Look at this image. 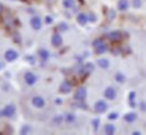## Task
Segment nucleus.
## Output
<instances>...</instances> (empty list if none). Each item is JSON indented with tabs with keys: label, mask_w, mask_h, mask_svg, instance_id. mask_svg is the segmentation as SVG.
I'll return each mask as SVG.
<instances>
[{
	"label": "nucleus",
	"mask_w": 146,
	"mask_h": 135,
	"mask_svg": "<svg viewBox=\"0 0 146 135\" xmlns=\"http://www.w3.org/2000/svg\"><path fill=\"white\" fill-rule=\"evenodd\" d=\"M32 102H33V105L37 107V108H42L44 105H45V101H44V99L42 98V97H34L33 98V100H32Z\"/></svg>",
	"instance_id": "obj_7"
},
{
	"label": "nucleus",
	"mask_w": 146,
	"mask_h": 135,
	"mask_svg": "<svg viewBox=\"0 0 146 135\" xmlns=\"http://www.w3.org/2000/svg\"><path fill=\"white\" fill-rule=\"evenodd\" d=\"M105 97L107 99H110V100L115 99V97H116V90L113 88H107L106 91H105Z\"/></svg>",
	"instance_id": "obj_10"
},
{
	"label": "nucleus",
	"mask_w": 146,
	"mask_h": 135,
	"mask_svg": "<svg viewBox=\"0 0 146 135\" xmlns=\"http://www.w3.org/2000/svg\"><path fill=\"white\" fill-rule=\"evenodd\" d=\"M128 6H129V3H128L127 0H119L118 1V9H120V10H126Z\"/></svg>",
	"instance_id": "obj_15"
},
{
	"label": "nucleus",
	"mask_w": 146,
	"mask_h": 135,
	"mask_svg": "<svg viewBox=\"0 0 146 135\" xmlns=\"http://www.w3.org/2000/svg\"><path fill=\"white\" fill-rule=\"evenodd\" d=\"M90 20H91V21H94V20H96V16H94V15H90Z\"/></svg>",
	"instance_id": "obj_29"
},
{
	"label": "nucleus",
	"mask_w": 146,
	"mask_h": 135,
	"mask_svg": "<svg viewBox=\"0 0 146 135\" xmlns=\"http://www.w3.org/2000/svg\"><path fill=\"white\" fill-rule=\"evenodd\" d=\"M39 55L43 60H46V59H48V52L46 50H40L39 51Z\"/></svg>",
	"instance_id": "obj_19"
},
{
	"label": "nucleus",
	"mask_w": 146,
	"mask_h": 135,
	"mask_svg": "<svg viewBox=\"0 0 146 135\" xmlns=\"http://www.w3.org/2000/svg\"><path fill=\"white\" fill-rule=\"evenodd\" d=\"M60 27H61V29H62V31H65L68 26H66L65 24H61V25H60Z\"/></svg>",
	"instance_id": "obj_28"
},
{
	"label": "nucleus",
	"mask_w": 146,
	"mask_h": 135,
	"mask_svg": "<svg viewBox=\"0 0 146 135\" xmlns=\"http://www.w3.org/2000/svg\"><path fill=\"white\" fill-rule=\"evenodd\" d=\"M92 124L94 125V128L97 130V128H98V125H99V119H94V120L92 122Z\"/></svg>",
	"instance_id": "obj_26"
},
{
	"label": "nucleus",
	"mask_w": 146,
	"mask_h": 135,
	"mask_svg": "<svg viewBox=\"0 0 146 135\" xmlns=\"http://www.w3.org/2000/svg\"><path fill=\"white\" fill-rule=\"evenodd\" d=\"M17 57H18L17 52H16V51H13V50H8V51L5 53V58H6L7 61H9V62H11V61L16 60Z\"/></svg>",
	"instance_id": "obj_5"
},
{
	"label": "nucleus",
	"mask_w": 146,
	"mask_h": 135,
	"mask_svg": "<svg viewBox=\"0 0 146 135\" xmlns=\"http://www.w3.org/2000/svg\"><path fill=\"white\" fill-rule=\"evenodd\" d=\"M93 47L96 50V53L98 54H102L107 51V45L102 39H96L93 42Z\"/></svg>",
	"instance_id": "obj_1"
},
{
	"label": "nucleus",
	"mask_w": 146,
	"mask_h": 135,
	"mask_svg": "<svg viewBox=\"0 0 146 135\" xmlns=\"http://www.w3.org/2000/svg\"><path fill=\"white\" fill-rule=\"evenodd\" d=\"M29 130H31V128H29L28 126H25V127H24V128L20 131V133H21V134H26V133H27Z\"/></svg>",
	"instance_id": "obj_24"
},
{
	"label": "nucleus",
	"mask_w": 146,
	"mask_h": 135,
	"mask_svg": "<svg viewBox=\"0 0 146 135\" xmlns=\"http://www.w3.org/2000/svg\"><path fill=\"white\" fill-rule=\"evenodd\" d=\"M105 132H106L108 135L113 134V132H115V127H113V125H110V124L106 125V127H105Z\"/></svg>",
	"instance_id": "obj_17"
},
{
	"label": "nucleus",
	"mask_w": 146,
	"mask_h": 135,
	"mask_svg": "<svg viewBox=\"0 0 146 135\" xmlns=\"http://www.w3.org/2000/svg\"><path fill=\"white\" fill-rule=\"evenodd\" d=\"M113 17H115V11H113V10H110L109 15H108V18H109V19H112Z\"/></svg>",
	"instance_id": "obj_25"
},
{
	"label": "nucleus",
	"mask_w": 146,
	"mask_h": 135,
	"mask_svg": "<svg viewBox=\"0 0 146 135\" xmlns=\"http://www.w3.org/2000/svg\"><path fill=\"white\" fill-rule=\"evenodd\" d=\"M124 119H125L126 122H133V120H135V119H136V114H135V113H129V114H126L125 117H124Z\"/></svg>",
	"instance_id": "obj_16"
},
{
	"label": "nucleus",
	"mask_w": 146,
	"mask_h": 135,
	"mask_svg": "<svg viewBox=\"0 0 146 135\" xmlns=\"http://www.w3.org/2000/svg\"><path fill=\"white\" fill-rule=\"evenodd\" d=\"M1 114H2V116H5V117H11V116L15 114V107L13 105H8V106H6L3 108V110H2Z\"/></svg>",
	"instance_id": "obj_4"
},
{
	"label": "nucleus",
	"mask_w": 146,
	"mask_h": 135,
	"mask_svg": "<svg viewBox=\"0 0 146 135\" xmlns=\"http://www.w3.org/2000/svg\"><path fill=\"white\" fill-rule=\"evenodd\" d=\"M117 116H118V115H117L116 113H112V114H110L108 118H109V119H115V118H117Z\"/></svg>",
	"instance_id": "obj_27"
},
{
	"label": "nucleus",
	"mask_w": 146,
	"mask_h": 135,
	"mask_svg": "<svg viewBox=\"0 0 146 135\" xmlns=\"http://www.w3.org/2000/svg\"><path fill=\"white\" fill-rule=\"evenodd\" d=\"M76 20H78V23H79L80 25H86L87 21H88V16L84 15V14H79Z\"/></svg>",
	"instance_id": "obj_13"
},
{
	"label": "nucleus",
	"mask_w": 146,
	"mask_h": 135,
	"mask_svg": "<svg viewBox=\"0 0 146 135\" xmlns=\"http://www.w3.org/2000/svg\"><path fill=\"white\" fill-rule=\"evenodd\" d=\"M92 69H93V65H92V64H90V63H88V64L84 67L83 71H86V73H89L90 71H92Z\"/></svg>",
	"instance_id": "obj_20"
},
{
	"label": "nucleus",
	"mask_w": 146,
	"mask_h": 135,
	"mask_svg": "<svg viewBox=\"0 0 146 135\" xmlns=\"http://www.w3.org/2000/svg\"><path fill=\"white\" fill-rule=\"evenodd\" d=\"M98 65L100 67V68H102V69H106V68H108L109 67V61L107 60V59H100V60H98Z\"/></svg>",
	"instance_id": "obj_14"
},
{
	"label": "nucleus",
	"mask_w": 146,
	"mask_h": 135,
	"mask_svg": "<svg viewBox=\"0 0 146 135\" xmlns=\"http://www.w3.org/2000/svg\"><path fill=\"white\" fill-rule=\"evenodd\" d=\"M60 91H61L62 94H68V92H70V91H71V84H70V82H69V81L62 82V84H61V87H60Z\"/></svg>",
	"instance_id": "obj_8"
},
{
	"label": "nucleus",
	"mask_w": 146,
	"mask_h": 135,
	"mask_svg": "<svg viewBox=\"0 0 146 135\" xmlns=\"http://www.w3.org/2000/svg\"><path fill=\"white\" fill-rule=\"evenodd\" d=\"M2 11H3V6L0 3V13H2Z\"/></svg>",
	"instance_id": "obj_31"
},
{
	"label": "nucleus",
	"mask_w": 146,
	"mask_h": 135,
	"mask_svg": "<svg viewBox=\"0 0 146 135\" xmlns=\"http://www.w3.org/2000/svg\"><path fill=\"white\" fill-rule=\"evenodd\" d=\"M141 5H142V1H141V0H133V6H134L135 8L141 7Z\"/></svg>",
	"instance_id": "obj_21"
},
{
	"label": "nucleus",
	"mask_w": 146,
	"mask_h": 135,
	"mask_svg": "<svg viewBox=\"0 0 146 135\" xmlns=\"http://www.w3.org/2000/svg\"><path fill=\"white\" fill-rule=\"evenodd\" d=\"M31 25L34 29H39L42 27V21H40V18L39 17H33L31 19Z\"/></svg>",
	"instance_id": "obj_9"
},
{
	"label": "nucleus",
	"mask_w": 146,
	"mask_h": 135,
	"mask_svg": "<svg viewBox=\"0 0 146 135\" xmlns=\"http://www.w3.org/2000/svg\"><path fill=\"white\" fill-rule=\"evenodd\" d=\"M74 3V0H63V6L65 8H71Z\"/></svg>",
	"instance_id": "obj_18"
},
{
	"label": "nucleus",
	"mask_w": 146,
	"mask_h": 135,
	"mask_svg": "<svg viewBox=\"0 0 146 135\" xmlns=\"http://www.w3.org/2000/svg\"><path fill=\"white\" fill-rule=\"evenodd\" d=\"M86 96H87L86 89H84V88H79V89L75 91V94H74V99L78 100V101H82V100L86 98Z\"/></svg>",
	"instance_id": "obj_2"
},
{
	"label": "nucleus",
	"mask_w": 146,
	"mask_h": 135,
	"mask_svg": "<svg viewBox=\"0 0 146 135\" xmlns=\"http://www.w3.org/2000/svg\"><path fill=\"white\" fill-rule=\"evenodd\" d=\"M52 44H53V46H56V47L60 46L62 44V37L58 34H54L52 36Z\"/></svg>",
	"instance_id": "obj_12"
},
{
	"label": "nucleus",
	"mask_w": 146,
	"mask_h": 135,
	"mask_svg": "<svg viewBox=\"0 0 146 135\" xmlns=\"http://www.w3.org/2000/svg\"><path fill=\"white\" fill-rule=\"evenodd\" d=\"M25 81L27 84H34L36 82V76L32 72H27L25 74Z\"/></svg>",
	"instance_id": "obj_6"
},
{
	"label": "nucleus",
	"mask_w": 146,
	"mask_h": 135,
	"mask_svg": "<svg viewBox=\"0 0 146 135\" xmlns=\"http://www.w3.org/2000/svg\"><path fill=\"white\" fill-rule=\"evenodd\" d=\"M65 119H66V122H73V120L75 119V117H74V115H72V114H68Z\"/></svg>",
	"instance_id": "obj_22"
},
{
	"label": "nucleus",
	"mask_w": 146,
	"mask_h": 135,
	"mask_svg": "<svg viewBox=\"0 0 146 135\" xmlns=\"http://www.w3.org/2000/svg\"><path fill=\"white\" fill-rule=\"evenodd\" d=\"M116 79H117V80H118L119 82H123L125 78H124V76H123V74H120V73H118V74L116 76Z\"/></svg>",
	"instance_id": "obj_23"
},
{
	"label": "nucleus",
	"mask_w": 146,
	"mask_h": 135,
	"mask_svg": "<svg viewBox=\"0 0 146 135\" xmlns=\"http://www.w3.org/2000/svg\"><path fill=\"white\" fill-rule=\"evenodd\" d=\"M107 107L108 106H107V104L105 101H98L94 105V110L97 113H105L107 110Z\"/></svg>",
	"instance_id": "obj_3"
},
{
	"label": "nucleus",
	"mask_w": 146,
	"mask_h": 135,
	"mask_svg": "<svg viewBox=\"0 0 146 135\" xmlns=\"http://www.w3.org/2000/svg\"><path fill=\"white\" fill-rule=\"evenodd\" d=\"M46 23H52V18L51 17H46Z\"/></svg>",
	"instance_id": "obj_30"
},
{
	"label": "nucleus",
	"mask_w": 146,
	"mask_h": 135,
	"mask_svg": "<svg viewBox=\"0 0 146 135\" xmlns=\"http://www.w3.org/2000/svg\"><path fill=\"white\" fill-rule=\"evenodd\" d=\"M107 36H108V39H109L110 41L116 42V41H119V39H121V33H120V32H111Z\"/></svg>",
	"instance_id": "obj_11"
}]
</instances>
